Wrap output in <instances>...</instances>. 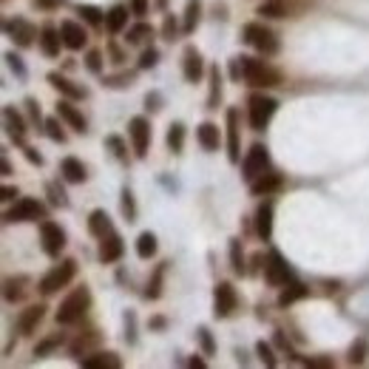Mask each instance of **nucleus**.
I'll use <instances>...</instances> for the list:
<instances>
[{
	"instance_id": "53",
	"label": "nucleus",
	"mask_w": 369,
	"mask_h": 369,
	"mask_svg": "<svg viewBox=\"0 0 369 369\" xmlns=\"http://www.w3.org/2000/svg\"><path fill=\"white\" fill-rule=\"evenodd\" d=\"M131 12L137 17H145L148 15V0H131Z\"/></svg>"
},
{
	"instance_id": "22",
	"label": "nucleus",
	"mask_w": 369,
	"mask_h": 369,
	"mask_svg": "<svg viewBox=\"0 0 369 369\" xmlns=\"http://www.w3.org/2000/svg\"><path fill=\"white\" fill-rule=\"evenodd\" d=\"M60 173H63V179L71 182V184H83L88 179V171L77 157H66L63 162H60Z\"/></svg>"
},
{
	"instance_id": "14",
	"label": "nucleus",
	"mask_w": 369,
	"mask_h": 369,
	"mask_svg": "<svg viewBox=\"0 0 369 369\" xmlns=\"http://www.w3.org/2000/svg\"><path fill=\"white\" fill-rule=\"evenodd\" d=\"M43 318H46V304H32V307H26V310H20L15 327L20 335H32Z\"/></svg>"
},
{
	"instance_id": "40",
	"label": "nucleus",
	"mask_w": 369,
	"mask_h": 369,
	"mask_svg": "<svg viewBox=\"0 0 369 369\" xmlns=\"http://www.w3.org/2000/svg\"><path fill=\"white\" fill-rule=\"evenodd\" d=\"M43 131H46V137L54 139V142H66V131H63V126H60V119H57V117H49V119H46Z\"/></svg>"
},
{
	"instance_id": "44",
	"label": "nucleus",
	"mask_w": 369,
	"mask_h": 369,
	"mask_svg": "<svg viewBox=\"0 0 369 369\" xmlns=\"http://www.w3.org/2000/svg\"><path fill=\"white\" fill-rule=\"evenodd\" d=\"M60 341H63V335H60V332H57V335H51V338H46L43 344H37V347H35V355H37V358H46L51 350H57V347H60Z\"/></svg>"
},
{
	"instance_id": "20",
	"label": "nucleus",
	"mask_w": 369,
	"mask_h": 369,
	"mask_svg": "<svg viewBox=\"0 0 369 369\" xmlns=\"http://www.w3.org/2000/svg\"><path fill=\"white\" fill-rule=\"evenodd\" d=\"M37 40H40V51H43L46 57H51V60H54V57H60V46H63V35H60L51 23H46V26L40 28V37H37Z\"/></svg>"
},
{
	"instance_id": "45",
	"label": "nucleus",
	"mask_w": 369,
	"mask_h": 369,
	"mask_svg": "<svg viewBox=\"0 0 369 369\" xmlns=\"http://www.w3.org/2000/svg\"><path fill=\"white\" fill-rule=\"evenodd\" d=\"M105 145L114 151V157L119 160V162H128V151H126V142H122L119 137H108L105 139Z\"/></svg>"
},
{
	"instance_id": "9",
	"label": "nucleus",
	"mask_w": 369,
	"mask_h": 369,
	"mask_svg": "<svg viewBox=\"0 0 369 369\" xmlns=\"http://www.w3.org/2000/svg\"><path fill=\"white\" fill-rule=\"evenodd\" d=\"M128 137L134 145V153L139 160L148 157V148H151V122L145 117H131L128 119Z\"/></svg>"
},
{
	"instance_id": "57",
	"label": "nucleus",
	"mask_w": 369,
	"mask_h": 369,
	"mask_svg": "<svg viewBox=\"0 0 369 369\" xmlns=\"http://www.w3.org/2000/svg\"><path fill=\"white\" fill-rule=\"evenodd\" d=\"M35 3H37L40 9L51 12V9H60V3H63V0H35Z\"/></svg>"
},
{
	"instance_id": "50",
	"label": "nucleus",
	"mask_w": 369,
	"mask_h": 369,
	"mask_svg": "<svg viewBox=\"0 0 369 369\" xmlns=\"http://www.w3.org/2000/svg\"><path fill=\"white\" fill-rule=\"evenodd\" d=\"M256 352H259V358H261L267 366H275V363H279V361H275V355H273V347H270V344H264V341H259V344H256Z\"/></svg>"
},
{
	"instance_id": "61",
	"label": "nucleus",
	"mask_w": 369,
	"mask_h": 369,
	"mask_svg": "<svg viewBox=\"0 0 369 369\" xmlns=\"http://www.w3.org/2000/svg\"><path fill=\"white\" fill-rule=\"evenodd\" d=\"M3 173H6V176H9V173H12V162H9V160H6V157H3Z\"/></svg>"
},
{
	"instance_id": "39",
	"label": "nucleus",
	"mask_w": 369,
	"mask_h": 369,
	"mask_svg": "<svg viewBox=\"0 0 369 369\" xmlns=\"http://www.w3.org/2000/svg\"><path fill=\"white\" fill-rule=\"evenodd\" d=\"M46 194H49V202H51L54 207H69V196H66V191L60 188L57 182H49V184H46Z\"/></svg>"
},
{
	"instance_id": "37",
	"label": "nucleus",
	"mask_w": 369,
	"mask_h": 369,
	"mask_svg": "<svg viewBox=\"0 0 369 369\" xmlns=\"http://www.w3.org/2000/svg\"><path fill=\"white\" fill-rule=\"evenodd\" d=\"M230 267L236 275H244L248 267H244V253H241V241L239 239H230Z\"/></svg>"
},
{
	"instance_id": "13",
	"label": "nucleus",
	"mask_w": 369,
	"mask_h": 369,
	"mask_svg": "<svg viewBox=\"0 0 369 369\" xmlns=\"http://www.w3.org/2000/svg\"><path fill=\"white\" fill-rule=\"evenodd\" d=\"M202 71H205V60H202V51L196 46H188L182 54V74L188 83H199L202 80Z\"/></svg>"
},
{
	"instance_id": "38",
	"label": "nucleus",
	"mask_w": 369,
	"mask_h": 369,
	"mask_svg": "<svg viewBox=\"0 0 369 369\" xmlns=\"http://www.w3.org/2000/svg\"><path fill=\"white\" fill-rule=\"evenodd\" d=\"M77 15L83 17V23H88V26H94V28H100V26H105V15L97 9V6H80L77 9Z\"/></svg>"
},
{
	"instance_id": "54",
	"label": "nucleus",
	"mask_w": 369,
	"mask_h": 369,
	"mask_svg": "<svg viewBox=\"0 0 369 369\" xmlns=\"http://www.w3.org/2000/svg\"><path fill=\"white\" fill-rule=\"evenodd\" d=\"M131 80H134V74H122V77H108V80H105V85H131Z\"/></svg>"
},
{
	"instance_id": "52",
	"label": "nucleus",
	"mask_w": 369,
	"mask_h": 369,
	"mask_svg": "<svg viewBox=\"0 0 369 369\" xmlns=\"http://www.w3.org/2000/svg\"><path fill=\"white\" fill-rule=\"evenodd\" d=\"M230 77H233L236 83H241V77H244V60H241V57H233V60H230Z\"/></svg>"
},
{
	"instance_id": "6",
	"label": "nucleus",
	"mask_w": 369,
	"mask_h": 369,
	"mask_svg": "<svg viewBox=\"0 0 369 369\" xmlns=\"http://www.w3.org/2000/svg\"><path fill=\"white\" fill-rule=\"evenodd\" d=\"M43 213H46L43 202H37V199H17L12 207H6L3 219L9 225H20V222H37V219H43Z\"/></svg>"
},
{
	"instance_id": "10",
	"label": "nucleus",
	"mask_w": 369,
	"mask_h": 369,
	"mask_svg": "<svg viewBox=\"0 0 369 369\" xmlns=\"http://www.w3.org/2000/svg\"><path fill=\"white\" fill-rule=\"evenodd\" d=\"M40 244L46 256H60V250L66 248V230L57 222H40Z\"/></svg>"
},
{
	"instance_id": "3",
	"label": "nucleus",
	"mask_w": 369,
	"mask_h": 369,
	"mask_svg": "<svg viewBox=\"0 0 369 369\" xmlns=\"http://www.w3.org/2000/svg\"><path fill=\"white\" fill-rule=\"evenodd\" d=\"M74 275H77V261H74V259H63V261L54 264V267L43 275V279H40V293H43V295L60 293L63 287L71 284Z\"/></svg>"
},
{
	"instance_id": "26",
	"label": "nucleus",
	"mask_w": 369,
	"mask_h": 369,
	"mask_svg": "<svg viewBox=\"0 0 369 369\" xmlns=\"http://www.w3.org/2000/svg\"><path fill=\"white\" fill-rule=\"evenodd\" d=\"M256 233L264 241L273 236V202L259 205V210H256Z\"/></svg>"
},
{
	"instance_id": "42",
	"label": "nucleus",
	"mask_w": 369,
	"mask_h": 369,
	"mask_svg": "<svg viewBox=\"0 0 369 369\" xmlns=\"http://www.w3.org/2000/svg\"><path fill=\"white\" fill-rule=\"evenodd\" d=\"M369 355V344L363 341V338H358V341L350 347V363H363Z\"/></svg>"
},
{
	"instance_id": "47",
	"label": "nucleus",
	"mask_w": 369,
	"mask_h": 369,
	"mask_svg": "<svg viewBox=\"0 0 369 369\" xmlns=\"http://www.w3.org/2000/svg\"><path fill=\"white\" fill-rule=\"evenodd\" d=\"M176 35H179V23H176V17L173 15H165V23H162V37L165 40H176Z\"/></svg>"
},
{
	"instance_id": "31",
	"label": "nucleus",
	"mask_w": 369,
	"mask_h": 369,
	"mask_svg": "<svg viewBox=\"0 0 369 369\" xmlns=\"http://www.w3.org/2000/svg\"><path fill=\"white\" fill-rule=\"evenodd\" d=\"M199 15H202V0H188V6H184V20H182V32L184 35H191L196 28Z\"/></svg>"
},
{
	"instance_id": "16",
	"label": "nucleus",
	"mask_w": 369,
	"mask_h": 369,
	"mask_svg": "<svg viewBox=\"0 0 369 369\" xmlns=\"http://www.w3.org/2000/svg\"><path fill=\"white\" fill-rule=\"evenodd\" d=\"M122 253H126V244H122V236H119L117 230H111L108 236L100 239V261H103V264L119 261Z\"/></svg>"
},
{
	"instance_id": "43",
	"label": "nucleus",
	"mask_w": 369,
	"mask_h": 369,
	"mask_svg": "<svg viewBox=\"0 0 369 369\" xmlns=\"http://www.w3.org/2000/svg\"><path fill=\"white\" fill-rule=\"evenodd\" d=\"M196 338H199V347H202V352H205V355H213V352H216V341H213V335H210V329H207V327H199Z\"/></svg>"
},
{
	"instance_id": "4",
	"label": "nucleus",
	"mask_w": 369,
	"mask_h": 369,
	"mask_svg": "<svg viewBox=\"0 0 369 369\" xmlns=\"http://www.w3.org/2000/svg\"><path fill=\"white\" fill-rule=\"evenodd\" d=\"M244 43H250L264 57L279 54V49H282L275 32H273V28H267V26H261V23H248V26H244Z\"/></svg>"
},
{
	"instance_id": "55",
	"label": "nucleus",
	"mask_w": 369,
	"mask_h": 369,
	"mask_svg": "<svg viewBox=\"0 0 369 369\" xmlns=\"http://www.w3.org/2000/svg\"><path fill=\"white\" fill-rule=\"evenodd\" d=\"M23 153H26V160L32 162V165H43V157H40V153H37L35 148H23Z\"/></svg>"
},
{
	"instance_id": "21",
	"label": "nucleus",
	"mask_w": 369,
	"mask_h": 369,
	"mask_svg": "<svg viewBox=\"0 0 369 369\" xmlns=\"http://www.w3.org/2000/svg\"><path fill=\"white\" fill-rule=\"evenodd\" d=\"M3 122H6V134L15 139V142H23L26 139V134H28V128H26V119L12 108V105H6L3 108Z\"/></svg>"
},
{
	"instance_id": "15",
	"label": "nucleus",
	"mask_w": 369,
	"mask_h": 369,
	"mask_svg": "<svg viewBox=\"0 0 369 369\" xmlns=\"http://www.w3.org/2000/svg\"><path fill=\"white\" fill-rule=\"evenodd\" d=\"M60 35H63V46L71 49V51H80L88 43V32L83 28V23H74V20L60 23Z\"/></svg>"
},
{
	"instance_id": "7",
	"label": "nucleus",
	"mask_w": 369,
	"mask_h": 369,
	"mask_svg": "<svg viewBox=\"0 0 369 369\" xmlns=\"http://www.w3.org/2000/svg\"><path fill=\"white\" fill-rule=\"evenodd\" d=\"M264 171H270V153L264 145H253L248 153H244V160H241V176L253 182L259 179Z\"/></svg>"
},
{
	"instance_id": "1",
	"label": "nucleus",
	"mask_w": 369,
	"mask_h": 369,
	"mask_svg": "<svg viewBox=\"0 0 369 369\" xmlns=\"http://www.w3.org/2000/svg\"><path fill=\"white\" fill-rule=\"evenodd\" d=\"M88 307H91V293H88V287H77L74 293H69V295L63 298V304H60V310H57V324L69 327V324L83 321V316L88 313Z\"/></svg>"
},
{
	"instance_id": "35",
	"label": "nucleus",
	"mask_w": 369,
	"mask_h": 369,
	"mask_svg": "<svg viewBox=\"0 0 369 369\" xmlns=\"http://www.w3.org/2000/svg\"><path fill=\"white\" fill-rule=\"evenodd\" d=\"M148 37H153V28H151L148 23H137V26H131V28H128L126 43H128V46H142Z\"/></svg>"
},
{
	"instance_id": "30",
	"label": "nucleus",
	"mask_w": 369,
	"mask_h": 369,
	"mask_svg": "<svg viewBox=\"0 0 369 369\" xmlns=\"http://www.w3.org/2000/svg\"><path fill=\"white\" fill-rule=\"evenodd\" d=\"M119 358H117V352H97V355H91V358H83V366H88V369H105V366H111V369H119Z\"/></svg>"
},
{
	"instance_id": "23",
	"label": "nucleus",
	"mask_w": 369,
	"mask_h": 369,
	"mask_svg": "<svg viewBox=\"0 0 369 369\" xmlns=\"http://www.w3.org/2000/svg\"><path fill=\"white\" fill-rule=\"evenodd\" d=\"M49 83L60 91V94H66L69 100H83L85 97V88H80V85H74L69 77H63V74H57V71H51L49 74Z\"/></svg>"
},
{
	"instance_id": "18",
	"label": "nucleus",
	"mask_w": 369,
	"mask_h": 369,
	"mask_svg": "<svg viewBox=\"0 0 369 369\" xmlns=\"http://www.w3.org/2000/svg\"><path fill=\"white\" fill-rule=\"evenodd\" d=\"M282 188H284V176H282L279 171H264L259 179L250 182V191H253L256 196H270V194L282 191Z\"/></svg>"
},
{
	"instance_id": "8",
	"label": "nucleus",
	"mask_w": 369,
	"mask_h": 369,
	"mask_svg": "<svg viewBox=\"0 0 369 369\" xmlns=\"http://www.w3.org/2000/svg\"><path fill=\"white\" fill-rule=\"evenodd\" d=\"M236 307H239L236 287L230 282H219L216 290H213V316H216V318H228V316H233Z\"/></svg>"
},
{
	"instance_id": "32",
	"label": "nucleus",
	"mask_w": 369,
	"mask_h": 369,
	"mask_svg": "<svg viewBox=\"0 0 369 369\" xmlns=\"http://www.w3.org/2000/svg\"><path fill=\"white\" fill-rule=\"evenodd\" d=\"M137 256L145 259V261L157 256V236H153L151 230L139 233V239H137Z\"/></svg>"
},
{
	"instance_id": "34",
	"label": "nucleus",
	"mask_w": 369,
	"mask_h": 369,
	"mask_svg": "<svg viewBox=\"0 0 369 369\" xmlns=\"http://www.w3.org/2000/svg\"><path fill=\"white\" fill-rule=\"evenodd\" d=\"M256 15L279 20V17H287V15H290V6L284 3V0H267V3H261V6H259V12H256Z\"/></svg>"
},
{
	"instance_id": "33",
	"label": "nucleus",
	"mask_w": 369,
	"mask_h": 369,
	"mask_svg": "<svg viewBox=\"0 0 369 369\" xmlns=\"http://www.w3.org/2000/svg\"><path fill=\"white\" fill-rule=\"evenodd\" d=\"M222 100V71L219 66L210 69V94H207V108H219Z\"/></svg>"
},
{
	"instance_id": "11",
	"label": "nucleus",
	"mask_w": 369,
	"mask_h": 369,
	"mask_svg": "<svg viewBox=\"0 0 369 369\" xmlns=\"http://www.w3.org/2000/svg\"><path fill=\"white\" fill-rule=\"evenodd\" d=\"M264 279L270 287H284L290 279H293V273L287 267V261L279 256V253H270L264 259Z\"/></svg>"
},
{
	"instance_id": "58",
	"label": "nucleus",
	"mask_w": 369,
	"mask_h": 369,
	"mask_svg": "<svg viewBox=\"0 0 369 369\" xmlns=\"http://www.w3.org/2000/svg\"><path fill=\"white\" fill-rule=\"evenodd\" d=\"M307 366H332V358H307Z\"/></svg>"
},
{
	"instance_id": "12",
	"label": "nucleus",
	"mask_w": 369,
	"mask_h": 369,
	"mask_svg": "<svg viewBox=\"0 0 369 369\" xmlns=\"http://www.w3.org/2000/svg\"><path fill=\"white\" fill-rule=\"evenodd\" d=\"M3 28H6V37H12L20 49H28V46L35 43V37H37V28H35L32 23H28V20H20V17L9 20Z\"/></svg>"
},
{
	"instance_id": "49",
	"label": "nucleus",
	"mask_w": 369,
	"mask_h": 369,
	"mask_svg": "<svg viewBox=\"0 0 369 369\" xmlns=\"http://www.w3.org/2000/svg\"><path fill=\"white\" fill-rule=\"evenodd\" d=\"M85 66H88V71H94V74H100L103 71V51H88V57H85Z\"/></svg>"
},
{
	"instance_id": "27",
	"label": "nucleus",
	"mask_w": 369,
	"mask_h": 369,
	"mask_svg": "<svg viewBox=\"0 0 369 369\" xmlns=\"http://www.w3.org/2000/svg\"><path fill=\"white\" fill-rule=\"evenodd\" d=\"M114 228H111V216L105 210H94L88 216V233L94 236V239H103V236H108Z\"/></svg>"
},
{
	"instance_id": "25",
	"label": "nucleus",
	"mask_w": 369,
	"mask_h": 369,
	"mask_svg": "<svg viewBox=\"0 0 369 369\" xmlns=\"http://www.w3.org/2000/svg\"><path fill=\"white\" fill-rule=\"evenodd\" d=\"M196 139H199V145L205 151H219V142H222L219 126H213V122H202V126L196 128Z\"/></svg>"
},
{
	"instance_id": "48",
	"label": "nucleus",
	"mask_w": 369,
	"mask_h": 369,
	"mask_svg": "<svg viewBox=\"0 0 369 369\" xmlns=\"http://www.w3.org/2000/svg\"><path fill=\"white\" fill-rule=\"evenodd\" d=\"M157 63H160V51L157 49H145L139 54V69H153Z\"/></svg>"
},
{
	"instance_id": "46",
	"label": "nucleus",
	"mask_w": 369,
	"mask_h": 369,
	"mask_svg": "<svg viewBox=\"0 0 369 369\" xmlns=\"http://www.w3.org/2000/svg\"><path fill=\"white\" fill-rule=\"evenodd\" d=\"M122 213H126V219L128 222H134L137 219V205H134V194L126 188L122 191Z\"/></svg>"
},
{
	"instance_id": "19",
	"label": "nucleus",
	"mask_w": 369,
	"mask_h": 369,
	"mask_svg": "<svg viewBox=\"0 0 369 369\" xmlns=\"http://www.w3.org/2000/svg\"><path fill=\"white\" fill-rule=\"evenodd\" d=\"M57 117L63 119L69 128H74L77 134H85V131H88L85 117L80 114V108H77V105H71V100H60V103H57Z\"/></svg>"
},
{
	"instance_id": "24",
	"label": "nucleus",
	"mask_w": 369,
	"mask_h": 369,
	"mask_svg": "<svg viewBox=\"0 0 369 369\" xmlns=\"http://www.w3.org/2000/svg\"><path fill=\"white\" fill-rule=\"evenodd\" d=\"M128 15H134L128 6H122V3H117L108 15H105V28H108V32L111 35H119L122 32V28H126L128 26Z\"/></svg>"
},
{
	"instance_id": "29",
	"label": "nucleus",
	"mask_w": 369,
	"mask_h": 369,
	"mask_svg": "<svg viewBox=\"0 0 369 369\" xmlns=\"http://www.w3.org/2000/svg\"><path fill=\"white\" fill-rule=\"evenodd\" d=\"M26 284H28V275H15V279L3 282V298L6 301H20L26 295Z\"/></svg>"
},
{
	"instance_id": "41",
	"label": "nucleus",
	"mask_w": 369,
	"mask_h": 369,
	"mask_svg": "<svg viewBox=\"0 0 369 369\" xmlns=\"http://www.w3.org/2000/svg\"><path fill=\"white\" fill-rule=\"evenodd\" d=\"M162 275H165V264H160L157 273H153V279L148 282V290H145L148 298H160L162 295Z\"/></svg>"
},
{
	"instance_id": "28",
	"label": "nucleus",
	"mask_w": 369,
	"mask_h": 369,
	"mask_svg": "<svg viewBox=\"0 0 369 369\" xmlns=\"http://www.w3.org/2000/svg\"><path fill=\"white\" fill-rule=\"evenodd\" d=\"M307 293V290L301 282H287L284 287H282V293H279V307H290V304H295V301H301Z\"/></svg>"
},
{
	"instance_id": "2",
	"label": "nucleus",
	"mask_w": 369,
	"mask_h": 369,
	"mask_svg": "<svg viewBox=\"0 0 369 369\" xmlns=\"http://www.w3.org/2000/svg\"><path fill=\"white\" fill-rule=\"evenodd\" d=\"M244 60V83L253 85V88H273L282 83V71H275L273 66H267L264 60L256 57H241Z\"/></svg>"
},
{
	"instance_id": "5",
	"label": "nucleus",
	"mask_w": 369,
	"mask_h": 369,
	"mask_svg": "<svg viewBox=\"0 0 369 369\" xmlns=\"http://www.w3.org/2000/svg\"><path fill=\"white\" fill-rule=\"evenodd\" d=\"M279 111V100H273L267 94H250L248 100V119L253 131H264L267 122L273 119V114Z\"/></svg>"
},
{
	"instance_id": "60",
	"label": "nucleus",
	"mask_w": 369,
	"mask_h": 369,
	"mask_svg": "<svg viewBox=\"0 0 369 369\" xmlns=\"http://www.w3.org/2000/svg\"><path fill=\"white\" fill-rule=\"evenodd\" d=\"M145 105L157 111V108H160V94H148V97H145Z\"/></svg>"
},
{
	"instance_id": "51",
	"label": "nucleus",
	"mask_w": 369,
	"mask_h": 369,
	"mask_svg": "<svg viewBox=\"0 0 369 369\" xmlns=\"http://www.w3.org/2000/svg\"><path fill=\"white\" fill-rule=\"evenodd\" d=\"M26 111H28V119H32L35 126H46V119H43V114H40V105H37L35 100H26Z\"/></svg>"
},
{
	"instance_id": "36",
	"label": "nucleus",
	"mask_w": 369,
	"mask_h": 369,
	"mask_svg": "<svg viewBox=\"0 0 369 369\" xmlns=\"http://www.w3.org/2000/svg\"><path fill=\"white\" fill-rule=\"evenodd\" d=\"M165 142H168V148H171L173 153H179V151L184 148V126H182V122H173V126L168 128Z\"/></svg>"
},
{
	"instance_id": "56",
	"label": "nucleus",
	"mask_w": 369,
	"mask_h": 369,
	"mask_svg": "<svg viewBox=\"0 0 369 369\" xmlns=\"http://www.w3.org/2000/svg\"><path fill=\"white\" fill-rule=\"evenodd\" d=\"M6 60H9V66H12L17 74H26V69H23V63H20V57H17V54H12V51H9V54H6Z\"/></svg>"
},
{
	"instance_id": "59",
	"label": "nucleus",
	"mask_w": 369,
	"mask_h": 369,
	"mask_svg": "<svg viewBox=\"0 0 369 369\" xmlns=\"http://www.w3.org/2000/svg\"><path fill=\"white\" fill-rule=\"evenodd\" d=\"M0 194H3V196H0V199H3V202H12V199L17 196V188H9V184H6V188L0 191Z\"/></svg>"
},
{
	"instance_id": "17",
	"label": "nucleus",
	"mask_w": 369,
	"mask_h": 369,
	"mask_svg": "<svg viewBox=\"0 0 369 369\" xmlns=\"http://www.w3.org/2000/svg\"><path fill=\"white\" fill-rule=\"evenodd\" d=\"M239 119H241V111L239 108H228V157L230 162H239L241 160V145H239Z\"/></svg>"
},
{
	"instance_id": "62",
	"label": "nucleus",
	"mask_w": 369,
	"mask_h": 369,
	"mask_svg": "<svg viewBox=\"0 0 369 369\" xmlns=\"http://www.w3.org/2000/svg\"><path fill=\"white\" fill-rule=\"evenodd\" d=\"M188 363H191V366H205V361H202V358H191Z\"/></svg>"
}]
</instances>
